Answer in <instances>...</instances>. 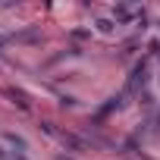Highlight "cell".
<instances>
[{
    "label": "cell",
    "mask_w": 160,
    "mask_h": 160,
    "mask_svg": "<svg viewBox=\"0 0 160 160\" xmlns=\"http://www.w3.org/2000/svg\"><path fill=\"white\" fill-rule=\"evenodd\" d=\"M7 141H13V144H16L19 151H25V141H22L19 135H13V132H7Z\"/></svg>",
    "instance_id": "obj_2"
},
{
    "label": "cell",
    "mask_w": 160,
    "mask_h": 160,
    "mask_svg": "<svg viewBox=\"0 0 160 160\" xmlns=\"http://www.w3.org/2000/svg\"><path fill=\"white\" fill-rule=\"evenodd\" d=\"M144 78H148V63L141 60L135 69H132V78H129V88H138V85H144Z\"/></svg>",
    "instance_id": "obj_1"
}]
</instances>
